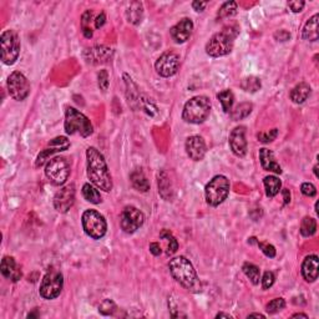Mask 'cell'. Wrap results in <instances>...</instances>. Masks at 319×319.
<instances>
[{"instance_id": "8d00e7d4", "label": "cell", "mask_w": 319, "mask_h": 319, "mask_svg": "<svg viewBox=\"0 0 319 319\" xmlns=\"http://www.w3.org/2000/svg\"><path fill=\"white\" fill-rule=\"evenodd\" d=\"M236 13H237V3L236 1H226L219 8L217 17H218V19H226V18H231L236 15Z\"/></svg>"}, {"instance_id": "6da1fadb", "label": "cell", "mask_w": 319, "mask_h": 319, "mask_svg": "<svg viewBox=\"0 0 319 319\" xmlns=\"http://www.w3.org/2000/svg\"><path fill=\"white\" fill-rule=\"evenodd\" d=\"M86 163L90 181L98 188L110 192L112 189V179L103 154L95 147H89L86 150Z\"/></svg>"}, {"instance_id": "7a4b0ae2", "label": "cell", "mask_w": 319, "mask_h": 319, "mask_svg": "<svg viewBox=\"0 0 319 319\" xmlns=\"http://www.w3.org/2000/svg\"><path fill=\"white\" fill-rule=\"evenodd\" d=\"M168 269H170L173 278L176 279L177 283L181 284L185 290L193 293L201 292L202 286H201L197 273H196L192 263L189 262L186 257L180 256V257L171 260L168 263Z\"/></svg>"}, {"instance_id": "484cf974", "label": "cell", "mask_w": 319, "mask_h": 319, "mask_svg": "<svg viewBox=\"0 0 319 319\" xmlns=\"http://www.w3.org/2000/svg\"><path fill=\"white\" fill-rule=\"evenodd\" d=\"M263 184H265L266 188V195L267 197H274V196L278 195V192L281 191L282 182L278 177L276 176H267L263 180Z\"/></svg>"}, {"instance_id": "d4e9b609", "label": "cell", "mask_w": 319, "mask_h": 319, "mask_svg": "<svg viewBox=\"0 0 319 319\" xmlns=\"http://www.w3.org/2000/svg\"><path fill=\"white\" fill-rule=\"evenodd\" d=\"M126 18L129 23L133 25H138L142 22L143 6L140 1H133L126 10Z\"/></svg>"}, {"instance_id": "f6af8a7d", "label": "cell", "mask_w": 319, "mask_h": 319, "mask_svg": "<svg viewBox=\"0 0 319 319\" xmlns=\"http://www.w3.org/2000/svg\"><path fill=\"white\" fill-rule=\"evenodd\" d=\"M304 5H306V3L302 1V0H300V1L297 0V1H290V3H288V6H290L293 13H300V11L303 10V8H304Z\"/></svg>"}, {"instance_id": "5bb4252c", "label": "cell", "mask_w": 319, "mask_h": 319, "mask_svg": "<svg viewBox=\"0 0 319 319\" xmlns=\"http://www.w3.org/2000/svg\"><path fill=\"white\" fill-rule=\"evenodd\" d=\"M75 203V186L73 184L62 187L54 196V207L60 213H66Z\"/></svg>"}, {"instance_id": "f546056e", "label": "cell", "mask_w": 319, "mask_h": 319, "mask_svg": "<svg viewBox=\"0 0 319 319\" xmlns=\"http://www.w3.org/2000/svg\"><path fill=\"white\" fill-rule=\"evenodd\" d=\"M82 196L87 202H91L94 205H99L101 202L100 192L90 184H85L82 186Z\"/></svg>"}, {"instance_id": "52a82bcc", "label": "cell", "mask_w": 319, "mask_h": 319, "mask_svg": "<svg viewBox=\"0 0 319 319\" xmlns=\"http://www.w3.org/2000/svg\"><path fill=\"white\" fill-rule=\"evenodd\" d=\"M81 223L85 233L92 239H100L106 235V231H107L105 217L95 210H87L82 213Z\"/></svg>"}, {"instance_id": "8992f818", "label": "cell", "mask_w": 319, "mask_h": 319, "mask_svg": "<svg viewBox=\"0 0 319 319\" xmlns=\"http://www.w3.org/2000/svg\"><path fill=\"white\" fill-rule=\"evenodd\" d=\"M206 195V202L210 206H217L221 205L226 198L230 195V181L226 176H214L209 184L206 185L205 188Z\"/></svg>"}, {"instance_id": "c3c4849f", "label": "cell", "mask_w": 319, "mask_h": 319, "mask_svg": "<svg viewBox=\"0 0 319 319\" xmlns=\"http://www.w3.org/2000/svg\"><path fill=\"white\" fill-rule=\"evenodd\" d=\"M105 22H106L105 13H101L100 15L96 18V20H95V27H96V29H100V27L105 24Z\"/></svg>"}, {"instance_id": "9a60e30c", "label": "cell", "mask_w": 319, "mask_h": 319, "mask_svg": "<svg viewBox=\"0 0 319 319\" xmlns=\"http://www.w3.org/2000/svg\"><path fill=\"white\" fill-rule=\"evenodd\" d=\"M69 147H70V142H69L68 138L64 137V136L55 137L54 140L50 141L49 145H48V146H46L45 149H44L43 151L38 155L35 166L36 167H40V166H43L44 163H45L46 160L49 159V156L56 154V152L65 151V150H68Z\"/></svg>"}, {"instance_id": "ee69618b", "label": "cell", "mask_w": 319, "mask_h": 319, "mask_svg": "<svg viewBox=\"0 0 319 319\" xmlns=\"http://www.w3.org/2000/svg\"><path fill=\"white\" fill-rule=\"evenodd\" d=\"M99 79V86L103 91H106L108 87V74L106 70H101L98 75Z\"/></svg>"}, {"instance_id": "2e32d148", "label": "cell", "mask_w": 319, "mask_h": 319, "mask_svg": "<svg viewBox=\"0 0 319 319\" xmlns=\"http://www.w3.org/2000/svg\"><path fill=\"white\" fill-rule=\"evenodd\" d=\"M230 146L237 157H244L247 154L246 127L237 126L230 133Z\"/></svg>"}, {"instance_id": "4dcf8cb0", "label": "cell", "mask_w": 319, "mask_h": 319, "mask_svg": "<svg viewBox=\"0 0 319 319\" xmlns=\"http://www.w3.org/2000/svg\"><path fill=\"white\" fill-rule=\"evenodd\" d=\"M217 99L221 103L222 108H223L225 112H230L232 110L233 103H235V95H233V92L231 90H223V91L218 92L217 94Z\"/></svg>"}, {"instance_id": "83f0119b", "label": "cell", "mask_w": 319, "mask_h": 319, "mask_svg": "<svg viewBox=\"0 0 319 319\" xmlns=\"http://www.w3.org/2000/svg\"><path fill=\"white\" fill-rule=\"evenodd\" d=\"M159 192L166 201H170L172 198V188H171V182L168 180L166 172L159 173Z\"/></svg>"}, {"instance_id": "1f68e13d", "label": "cell", "mask_w": 319, "mask_h": 319, "mask_svg": "<svg viewBox=\"0 0 319 319\" xmlns=\"http://www.w3.org/2000/svg\"><path fill=\"white\" fill-rule=\"evenodd\" d=\"M94 18V13L91 10H86L81 17V30L82 34H84L85 38L90 39L92 38V34H94V30L91 27V23L95 22L92 20Z\"/></svg>"}, {"instance_id": "d6986e66", "label": "cell", "mask_w": 319, "mask_h": 319, "mask_svg": "<svg viewBox=\"0 0 319 319\" xmlns=\"http://www.w3.org/2000/svg\"><path fill=\"white\" fill-rule=\"evenodd\" d=\"M319 274V260L318 256L312 254L304 258L302 263V276L306 282H314Z\"/></svg>"}, {"instance_id": "603a6c76", "label": "cell", "mask_w": 319, "mask_h": 319, "mask_svg": "<svg viewBox=\"0 0 319 319\" xmlns=\"http://www.w3.org/2000/svg\"><path fill=\"white\" fill-rule=\"evenodd\" d=\"M318 14L313 15L303 27L302 36L304 40L317 41L318 40Z\"/></svg>"}, {"instance_id": "74e56055", "label": "cell", "mask_w": 319, "mask_h": 319, "mask_svg": "<svg viewBox=\"0 0 319 319\" xmlns=\"http://www.w3.org/2000/svg\"><path fill=\"white\" fill-rule=\"evenodd\" d=\"M284 307H286V300H284L283 298H276V299L270 300L267 306H266V311L269 314H274L277 313V312L284 309Z\"/></svg>"}, {"instance_id": "ac0fdd59", "label": "cell", "mask_w": 319, "mask_h": 319, "mask_svg": "<svg viewBox=\"0 0 319 319\" xmlns=\"http://www.w3.org/2000/svg\"><path fill=\"white\" fill-rule=\"evenodd\" d=\"M186 152L188 157L193 161H201L207 152L206 142L201 136H191L186 141Z\"/></svg>"}, {"instance_id": "ab89813d", "label": "cell", "mask_w": 319, "mask_h": 319, "mask_svg": "<svg viewBox=\"0 0 319 319\" xmlns=\"http://www.w3.org/2000/svg\"><path fill=\"white\" fill-rule=\"evenodd\" d=\"M277 136H278V130H277V129H273V130L268 131V133H260L257 135V138L260 142L268 143V142H272L273 140H276Z\"/></svg>"}, {"instance_id": "60d3db41", "label": "cell", "mask_w": 319, "mask_h": 319, "mask_svg": "<svg viewBox=\"0 0 319 319\" xmlns=\"http://www.w3.org/2000/svg\"><path fill=\"white\" fill-rule=\"evenodd\" d=\"M274 281H276V277H274L273 272H270V270L265 272V274H263L262 277L263 290H269L270 287L274 284Z\"/></svg>"}, {"instance_id": "e575fe53", "label": "cell", "mask_w": 319, "mask_h": 319, "mask_svg": "<svg viewBox=\"0 0 319 319\" xmlns=\"http://www.w3.org/2000/svg\"><path fill=\"white\" fill-rule=\"evenodd\" d=\"M242 269H243V273L246 274L247 278H249V281H251L252 283L253 284L260 283L261 270L257 266H254L253 263H244Z\"/></svg>"}, {"instance_id": "ffe728a7", "label": "cell", "mask_w": 319, "mask_h": 319, "mask_svg": "<svg viewBox=\"0 0 319 319\" xmlns=\"http://www.w3.org/2000/svg\"><path fill=\"white\" fill-rule=\"evenodd\" d=\"M0 269H1V274L11 282H18L23 276L22 269L18 267L15 260H14L13 257H9V256L3 258Z\"/></svg>"}, {"instance_id": "681fc988", "label": "cell", "mask_w": 319, "mask_h": 319, "mask_svg": "<svg viewBox=\"0 0 319 319\" xmlns=\"http://www.w3.org/2000/svg\"><path fill=\"white\" fill-rule=\"evenodd\" d=\"M206 6H207L206 1H193L192 3V8L195 9L196 11H203Z\"/></svg>"}, {"instance_id": "5b68a950", "label": "cell", "mask_w": 319, "mask_h": 319, "mask_svg": "<svg viewBox=\"0 0 319 319\" xmlns=\"http://www.w3.org/2000/svg\"><path fill=\"white\" fill-rule=\"evenodd\" d=\"M65 131L68 135L79 133L82 137H89L94 133L91 121L82 112L74 107H68L65 112Z\"/></svg>"}, {"instance_id": "7402d4cb", "label": "cell", "mask_w": 319, "mask_h": 319, "mask_svg": "<svg viewBox=\"0 0 319 319\" xmlns=\"http://www.w3.org/2000/svg\"><path fill=\"white\" fill-rule=\"evenodd\" d=\"M311 95V86L306 82H299L291 91V100L294 104H303Z\"/></svg>"}, {"instance_id": "bcb514c9", "label": "cell", "mask_w": 319, "mask_h": 319, "mask_svg": "<svg viewBox=\"0 0 319 319\" xmlns=\"http://www.w3.org/2000/svg\"><path fill=\"white\" fill-rule=\"evenodd\" d=\"M150 252H151L154 256H160V254L162 253V249H161V246L157 242H152L150 243Z\"/></svg>"}, {"instance_id": "7dc6e473", "label": "cell", "mask_w": 319, "mask_h": 319, "mask_svg": "<svg viewBox=\"0 0 319 319\" xmlns=\"http://www.w3.org/2000/svg\"><path fill=\"white\" fill-rule=\"evenodd\" d=\"M274 36H276V39H278L279 41H286L291 38L290 33L286 31V30H279V33L274 34Z\"/></svg>"}, {"instance_id": "e0dca14e", "label": "cell", "mask_w": 319, "mask_h": 319, "mask_svg": "<svg viewBox=\"0 0 319 319\" xmlns=\"http://www.w3.org/2000/svg\"><path fill=\"white\" fill-rule=\"evenodd\" d=\"M192 30H193L192 20L188 19V18H184V19L180 20L175 27H171L170 35L175 43L184 44L189 39V36H191V34H192Z\"/></svg>"}, {"instance_id": "8fae6325", "label": "cell", "mask_w": 319, "mask_h": 319, "mask_svg": "<svg viewBox=\"0 0 319 319\" xmlns=\"http://www.w3.org/2000/svg\"><path fill=\"white\" fill-rule=\"evenodd\" d=\"M8 91L14 100L23 101L30 94V84L24 74L14 71L8 78Z\"/></svg>"}, {"instance_id": "44dd1931", "label": "cell", "mask_w": 319, "mask_h": 319, "mask_svg": "<svg viewBox=\"0 0 319 319\" xmlns=\"http://www.w3.org/2000/svg\"><path fill=\"white\" fill-rule=\"evenodd\" d=\"M260 161L263 170L269 171V172H274V173H282V167L276 161L273 152L270 151V150L268 149L260 150Z\"/></svg>"}, {"instance_id": "816d5d0a", "label": "cell", "mask_w": 319, "mask_h": 319, "mask_svg": "<svg viewBox=\"0 0 319 319\" xmlns=\"http://www.w3.org/2000/svg\"><path fill=\"white\" fill-rule=\"evenodd\" d=\"M252 317H257V318H265V316H263V314H261V313H252V314H249L248 318H252Z\"/></svg>"}, {"instance_id": "f35d334b", "label": "cell", "mask_w": 319, "mask_h": 319, "mask_svg": "<svg viewBox=\"0 0 319 319\" xmlns=\"http://www.w3.org/2000/svg\"><path fill=\"white\" fill-rule=\"evenodd\" d=\"M115 311H116V304L111 299H105L99 307V312L104 316H112Z\"/></svg>"}, {"instance_id": "7c38bea8", "label": "cell", "mask_w": 319, "mask_h": 319, "mask_svg": "<svg viewBox=\"0 0 319 319\" xmlns=\"http://www.w3.org/2000/svg\"><path fill=\"white\" fill-rule=\"evenodd\" d=\"M145 216L140 210H137L133 206H127L124 211L121 212L120 217V226L125 233H133L143 225Z\"/></svg>"}, {"instance_id": "4316f807", "label": "cell", "mask_w": 319, "mask_h": 319, "mask_svg": "<svg viewBox=\"0 0 319 319\" xmlns=\"http://www.w3.org/2000/svg\"><path fill=\"white\" fill-rule=\"evenodd\" d=\"M160 238L162 239L166 243V254L167 256H171V254L176 253L177 249H179V242L175 237H173L172 233L168 230H162L161 233H160Z\"/></svg>"}, {"instance_id": "f1b7e54d", "label": "cell", "mask_w": 319, "mask_h": 319, "mask_svg": "<svg viewBox=\"0 0 319 319\" xmlns=\"http://www.w3.org/2000/svg\"><path fill=\"white\" fill-rule=\"evenodd\" d=\"M110 50L107 48H104V46H100V48H91V49H87V53L90 54L89 57H86L89 62H100V61H106V59L108 57V54H110Z\"/></svg>"}, {"instance_id": "7bdbcfd3", "label": "cell", "mask_w": 319, "mask_h": 319, "mask_svg": "<svg viewBox=\"0 0 319 319\" xmlns=\"http://www.w3.org/2000/svg\"><path fill=\"white\" fill-rule=\"evenodd\" d=\"M300 191L304 196L307 197H314L317 195V189L316 186L313 184H309V182H306V184H302L300 186Z\"/></svg>"}, {"instance_id": "277c9868", "label": "cell", "mask_w": 319, "mask_h": 319, "mask_svg": "<svg viewBox=\"0 0 319 319\" xmlns=\"http://www.w3.org/2000/svg\"><path fill=\"white\" fill-rule=\"evenodd\" d=\"M211 103L207 96H195L185 104L182 117L189 124H202L210 116Z\"/></svg>"}, {"instance_id": "d590c367", "label": "cell", "mask_w": 319, "mask_h": 319, "mask_svg": "<svg viewBox=\"0 0 319 319\" xmlns=\"http://www.w3.org/2000/svg\"><path fill=\"white\" fill-rule=\"evenodd\" d=\"M261 86H262L261 80L256 76H248V78H244L241 81V87L247 92H257L261 89Z\"/></svg>"}, {"instance_id": "b9f144b4", "label": "cell", "mask_w": 319, "mask_h": 319, "mask_svg": "<svg viewBox=\"0 0 319 319\" xmlns=\"http://www.w3.org/2000/svg\"><path fill=\"white\" fill-rule=\"evenodd\" d=\"M257 244L267 257L269 258L276 257V248H274V246H272V244L269 243H263V242H257Z\"/></svg>"}, {"instance_id": "3957f363", "label": "cell", "mask_w": 319, "mask_h": 319, "mask_svg": "<svg viewBox=\"0 0 319 319\" xmlns=\"http://www.w3.org/2000/svg\"><path fill=\"white\" fill-rule=\"evenodd\" d=\"M239 33V27L237 25H228L225 27L219 33L214 34L209 43L206 44V53L212 57L225 56L230 54L233 49V43Z\"/></svg>"}, {"instance_id": "9c48e42d", "label": "cell", "mask_w": 319, "mask_h": 319, "mask_svg": "<svg viewBox=\"0 0 319 319\" xmlns=\"http://www.w3.org/2000/svg\"><path fill=\"white\" fill-rule=\"evenodd\" d=\"M70 163L64 157H55L46 163L45 175L55 186H61L70 176Z\"/></svg>"}, {"instance_id": "f5cc1de1", "label": "cell", "mask_w": 319, "mask_h": 319, "mask_svg": "<svg viewBox=\"0 0 319 319\" xmlns=\"http://www.w3.org/2000/svg\"><path fill=\"white\" fill-rule=\"evenodd\" d=\"M293 318H298V317H303V318H308V316L307 314H303V313H297V314H293Z\"/></svg>"}, {"instance_id": "f907efd6", "label": "cell", "mask_w": 319, "mask_h": 319, "mask_svg": "<svg viewBox=\"0 0 319 319\" xmlns=\"http://www.w3.org/2000/svg\"><path fill=\"white\" fill-rule=\"evenodd\" d=\"M283 196H284V205L291 202V192L288 189H283Z\"/></svg>"}, {"instance_id": "4fadbf2b", "label": "cell", "mask_w": 319, "mask_h": 319, "mask_svg": "<svg viewBox=\"0 0 319 319\" xmlns=\"http://www.w3.org/2000/svg\"><path fill=\"white\" fill-rule=\"evenodd\" d=\"M180 68V56L179 54L173 52L163 53L161 56L157 59L155 64L157 74L162 78H170L179 71Z\"/></svg>"}, {"instance_id": "cb8c5ba5", "label": "cell", "mask_w": 319, "mask_h": 319, "mask_svg": "<svg viewBox=\"0 0 319 319\" xmlns=\"http://www.w3.org/2000/svg\"><path fill=\"white\" fill-rule=\"evenodd\" d=\"M130 181L133 184V188H136L140 192H147L150 189V182L147 180V177L145 176V173L137 168V170L133 171L130 175Z\"/></svg>"}, {"instance_id": "db71d44e", "label": "cell", "mask_w": 319, "mask_h": 319, "mask_svg": "<svg viewBox=\"0 0 319 319\" xmlns=\"http://www.w3.org/2000/svg\"><path fill=\"white\" fill-rule=\"evenodd\" d=\"M222 317H226V318H231L230 314H225V313H218L216 316V318H222Z\"/></svg>"}, {"instance_id": "d6a6232c", "label": "cell", "mask_w": 319, "mask_h": 319, "mask_svg": "<svg viewBox=\"0 0 319 319\" xmlns=\"http://www.w3.org/2000/svg\"><path fill=\"white\" fill-rule=\"evenodd\" d=\"M252 108H253V105H252L251 103L239 104V105L231 112V117H232V120H235V121L244 119V117H247L251 114Z\"/></svg>"}, {"instance_id": "836d02e7", "label": "cell", "mask_w": 319, "mask_h": 319, "mask_svg": "<svg viewBox=\"0 0 319 319\" xmlns=\"http://www.w3.org/2000/svg\"><path fill=\"white\" fill-rule=\"evenodd\" d=\"M317 231V222L311 217H304L300 222V233L303 237H311Z\"/></svg>"}, {"instance_id": "30bf717a", "label": "cell", "mask_w": 319, "mask_h": 319, "mask_svg": "<svg viewBox=\"0 0 319 319\" xmlns=\"http://www.w3.org/2000/svg\"><path fill=\"white\" fill-rule=\"evenodd\" d=\"M62 286H64V279H62V274L60 273L57 269H50L48 273L44 276L43 282L40 284V293L41 297L44 299H55L60 295L62 291Z\"/></svg>"}, {"instance_id": "ba28073f", "label": "cell", "mask_w": 319, "mask_h": 319, "mask_svg": "<svg viewBox=\"0 0 319 319\" xmlns=\"http://www.w3.org/2000/svg\"><path fill=\"white\" fill-rule=\"evenodd\" d=\"M1 60L5 65H13L20 54V39L14 30H5L0 38Z\"/></svg>"}]
</instances>
